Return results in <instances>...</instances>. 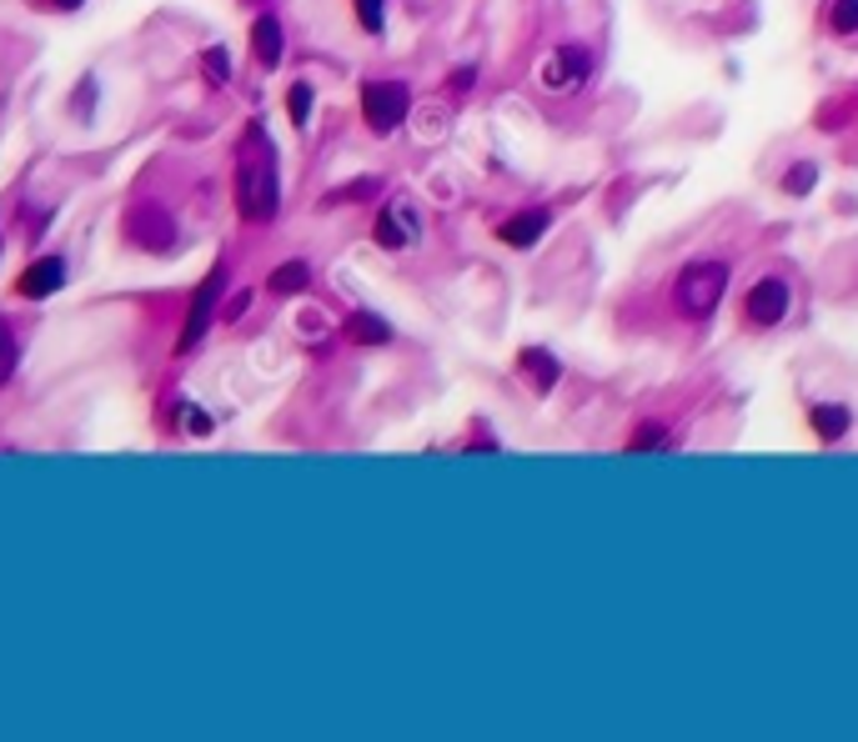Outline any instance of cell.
<instances>
[{
	"label": "cell",
	"instance_id": "obj_16",
	"mask_svg": "<svg viewBox=\"0 0 858 742\" xmlns=\"http://www.w3.org/2000/svg\"><path fill=\"white\" fill-rule=\"evenodd\" d=\"M828 31L834 36H858V0H828Z\"/></svg>",
	"mask_w": 858,
	"mask_h": 742
},
{
	"label": "cell",
	"instance_id": "obj_6",
	"mask_svg": "<svg viewBox=\"0 0 858 742\" xmlns=\"http://www.w3.org/2000/svg\"><path fill=\"white\" fill-rule=\"evenodd\" d=\"M587 76H593V50H587V46H558V56L542 66V85H548V91L583 85Z\"/></svg>",
	"mask_w": 858,
	"mask_h": 742
},
{
	"label": "cell",
	"instance_id": "obj_10",
	"mask_svg": "<svg viewBox=\"0 0 858 742\" xmlns=\"http://www.w3.org/2000/svg\"><path fill=\"white\" fill-rule=\"evenodd\" d=\"M552 226V216L548 212H517L513 221H502L497 226V236L507 241V247H537V236Z\"/></svg>",
	"mask_w": 858,
	"mask_h": 742
},
{
	"label": "cell",
	"instance_id": "obj_13",
	"mask_svg": "<svg viewBox=\"0 0 858 742\" xmlns=\"http://www.w3.org/2000/svg\"><path fill=\"white\" fill-rule=\"evenodd\" d=\"M346 336L362 346H381V342H392V327L381 317H371V311H357V317H346Z\"/></svg>",
	"mask_w": 858,
	"mask_h": 742
},
{
	"label": "cell",
	"instance_id": "obj_15",
	"mask_svg": "<svg viewBox=\"0 0 858 742\" xmlns=\"http://www.w3.org/2000/svg\"><path fill=\"white\" fill-rule=\"evenodd\" d=\"M848 407H838V401H823V407H813V432L823 436V442H838V436L848 432Z\"/></svg>",
	"mask_w": 858,
	"mask_h": 742
},
{
	"label": "cell",
	"instance_id": "obj_7",
	"mask_svg": "<svg viewBox=\"0 0 858 742\" xmlns=\"http://www.w3.org/2000/svg\"><path fill=\"white\" fill-rule=\"evenodd\" d=\"M126 236L146 251H167L171 241H176V221H171L161 206H136L131 221H126Z\"/></svg>",
	"mask_w": 858,
	"mask_h": 742
},
{
	"label": "cell",
	"instance_id": "obj_3",
	"mask_svg": "<svg viewBox=\"0 0 858 742\" xmlns=\"http://www.w3.org/2000/svg\"><path fill=\"white\" fill-rule=\"evenodd\" d=\"M407 111H412V91H407L402 81H367L362 85V116H367V126L377 130V136H392V130L407 121Z\"/></svg>",
	"mask_w": 858,
	"mask_h": 742
},
{
	"label": "cell",
	"instance_id": "obj_9",
	"mask_svg": "<svg viewBox=\"0 0 858 742\" xmlns=\"http://www.w3.org/2000/svg\"><path fill=\"white\" fill-rule=\"evenodd\" d=\"M412 236H417V216H412V206H387V212H377V241L387 251H402Z\"/></svg>",
	"mask_w": 858,
	"mask_h": 742
},
{
	"label": "cell",
	"instance_id": "obj_17",
	"mask_svg": "<svg viewBox=\"0 0 858 742\" xmlns=\"http://www.w3.org/2000/svg\"><path fill=\"white\" fill-rule=\"evenodd\" d=\"M813 186H819V165H813V161H799V165H793V171L783 176V191H788V196H809Z\"/></svg>",
	"mask_w": 858,
	"mask_h": 742
},
{
	"label": "cell",
	"instance_id": "obj_20",
	"mask_svg": "<svg viewBox=\"0 0 858 742\" xmlns=\"http://www.w3.org/2000/svg\"><path fill=\"white\" fill-rule=\"evenodd\" d=\"M11 372H15V336H11V327L0 321V381H11Z\"/></svg>",
	"mask_w": 858,
	"mask_h": 742
},
{
	"label": "cell",
	"instance_id": "obj_19",
	"mask_svg": "<svg viewBox=\"0 0 858 742\" xmlns=\"http://www.w3.org/2000/svg\"><path fill=\"white\" fill-rule=\"evenodd\" d=\"M286 111H291V121H297V126H307V116H311V85L307 81L291 85V95H286Z\"/></svg>",
	"mask_w": 858,
	"mask_h": 742
},
{
	"label": "cell",
	"instance_id": "obj_4",
	"mask_svg": "<svg viewBox=\"0 0 858 742\" xmlns=\"http://www.w3.org/2000/svg\"><path fill=\"white\" fill-rule=\"evenodd\" d=\"M221 286H227V266L216 261L211 272H206V282L196 286V296H191V311H186V327H181L176 352H196V346L206 342V331H211V317H216V301H221Z\"/></svg>",
	"mask_w": 858,
	"mask_h": 742
},
{
	"label": "cell",
	"instance_id": "obj_22",
	"mask_svg": "<svg viewBox=\"0 0 858 742\" xmlns=\"http://www.w3.org/2000/svg\"><path fill=\"white\" fill-rule=\"evenodd\" d=\"M186 412H191V416H186V432H196V436L211 432V416H206L202 407H186Z\"/></svg>",
	"mask_w": 858,
	"mask_h": 742
},
{
	"label": "cell",
	"instance_id": "obj_21",
	"mask_svg": "<svg viewBox=\"0 0 858 742\" xmlns=\"http://www.w3.org/2000/svg\"><path fill=\"white\" fill-rule=\"evenodd\" d=\"M381 5H387V0H357L362 31H371V36H381Z\"/></svg>",
	"mask_w": 858,
	"mask_h": 742
},
{
	"label": "cell",
	"instance_id": "obj_12",
	"mask_svg": "<svg viewBox=\"0 0 858 742\" xmlns=\"http://www.w3.org/2000/svg\"><path fill=\"white\" fill-rule=\"evenodd\" d=\"M251 50H256L262 66H276V60H282L286 36H282V25H276V15H262V21L251 25Z\"/></svg>",
	"mask_w": 858,
	"mask_h": 742
},
{
	"label": "cell",
	"instance_id": "obj_11",
	"mask_svg": "<svg viewBox=\"0 0 858 742\" xmlns=\"http://www.w3.org/2000/svg\"><path fill=\"white\" fill-rule=\"evenodd\" d=\"M517 366H523V377H527V387H537V391H552L558 387V356L552 352H542V346H527L523 356H517Z\"/></svg>",
	"mask_w": 858,
	"mask_h": 742
},
{
	"label": "cell",
	"instance_id": "obj_2",
	"mask_svg": "<svg viewBox=\"0 0 858 742\" xmlns=\"http://www.w3.org/2000/svg\"><path fill=\"white\" fill-rule=\"evenodd\" d=\"M678 307H683V317H713L718 311V301H723V292H728V266L723 261H693V266H683V276H678Z\"/></svg>",
	"mask_w": 858,
	"mask_h": 742
},
{
	"label": "cell",
	"instance_id": "obj_24",
	"mask_svg": "<svg viewBox=\"0 0 858 742\" xmlns=\"http://www.w3.org/2000/svg\"><path fill=\"white\" fill-rule=\"evenodd\" d=\"M472 81H477V71H472V66H467V71H457L453 81H447V91H467V85H472Z\"/></svg>",
	"mask_w": 858,
	"mask_h": 742
},
{
	"label": "cell",
	"instance_id": "obj_8",
	"mask_svg": "<svg viewBox=\"0 0 858 742\" xmlns=\"http://www.w3.org/2000/svg\"><path fill=\"white\" fill-rule=\"evenodd\" d=\"M60 286H66V261H60V256H41V261H31V266L21 272L15 292H21L25 301H46V296H56Z\"/></svg>",
	"mask_w": 858,
	"mask_h": 742
},
{
	"label": "cell",
	"instance_id": "obj_23",
	"mask_svg": "<svg viewBox=\"0 0 858 742\" xmlns=\"http://www.w3.org/2000/svg\"><path fill=\"white\" fill-rule=\"evenodd\" d=\"M206 71H211V81H227V50H221V46L206 56Z\"/></svg>",
	"mask_w": 858,
	"mask_h": 742
},
{
	"label": "cell",
	"instance_id": "obj_5",
	"mask_svg": "<svg viewBox=\"0 0 858 742\" xmlns=\"http://www.w3.org/2000/svg\"><path fill=\"white\" fill-rule=\"evenodd\" d=\"M788 301H793V292H788L783 276H763V282H753V292L743 296V317H748L753 327H778V321L788 317Z\"/></svg>",
	"mask_w": 858,
	"mask_h": 742
},
{
	"label": "cell",
	"instance_id": "obj_25",
	"mask_svg": "<svg viewBox=\"0 0 858 742\" xmlns=\"http://www.w3.org/2000/svg\"><path fill=\"white\" fill-rule=\"evenodd\" d=\"M50 5H56V11H81L85 0H50Z\"/></svg>",
	"mask_w": 858,
	"mask_h": 742
},
{
	"label": "cell",
	"instance_id": "obj_18",
	"mask_svg": "<svg viewBox=\"0 0 858 742\" xmlns=\"http://www.w3.org/2000/svg\"><path fill=\"white\" fill-rule=\"evenodd\" d=\"M653 447H673V436H667V426H657V422H643V426H638V432H632L628 452H653Z\"/></svg>",
	"mask_w": 858,
	"mask_h": 742
},
{
	"label": "cell",
	"instance_id": "obj_14",
	"mask_svg": "<svg viewBox=\"0 0 858 742\" xmlns=\"http://www.w3.org/2000/svg\"><path fill=\"white\" fill-rule=\"evenodd\" d=\"M307 282H311L307 261H286V266H276V272H272L266 292H272V296H297V292H307Z\"/></svg>",
	"mask_w": 858,
	"mask_h": 742
},
{
	"label": "cell",
	"instance_id": "obj_1",
	"mask_svg": "<svg viewBox=\"0 0 858 742\" xmlns=\"http://www.w3.org/2000/svg\"><path fill=\"white\" fill-rule=\"evenodd\" d=\"M237 206L247 221H272L282 212V181H276V156L262 151V161L237 165Z\"/></svg>",
	"mask_w": 858,
	"mask_h": 742
}]
</instances>
